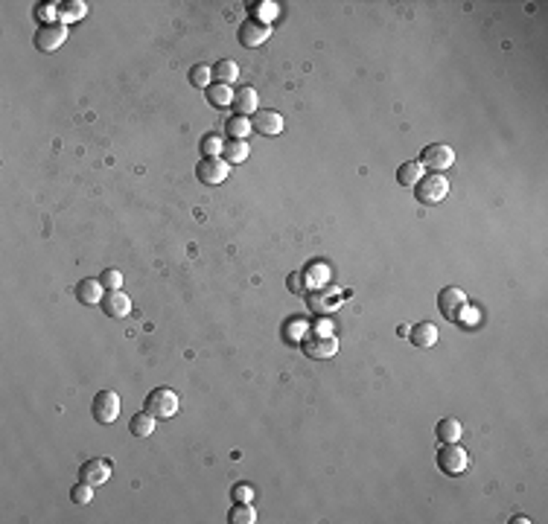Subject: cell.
I'll return each instance as SVG.
<instances>
[{
    "label": "cell",
    "instance_id": "cell-1",
    "mask_svg": "<svg viewBox=\"0 0 548 524\" xmlns=\"http://www.w3.org/2000/svg\"><path fill=\"white\" fill-rule=\"evenodd\" d=\"M438 469L443 472V475H449V478H458V475H463L467 472V466H470V455H467V449L463 446H458V443H443L441 449H438Z\"/></svg>",
    "mask_w": 548,
    "mask_h": 524
},
{
    "label": "cell",
    "instance_id": "cell-2",
    "mask_svg": "<svg viewBox=\"0 0 548 524\" xmlns=\"http://www.w3.org/2000/svg\"><path fill=\"white\" fill-rule=\"evenodd\" d=\"M301 350H303L306 359L324 361V359H333L335 352H339V341H335V335H330V332H309V335H303Z\"/></svg>",
    "mask_w": 548,
    "mask_h": 524
},
{
    "label": "cell",
    "instance_id": "cell-3",
    "mask_svg": "<svg viewBox=\"0 0 548 524\" xmlns=\"http://www.w3.org/2000/svg\"><path fill=\"white\" fill-rule=\"evenodd\" d=\"M178 393L173 388H154L149 396H146V410L154 417V419H170L178 414Z\"/></svg>",
    "mask_w": 548,
    "mask_h": 524
},
{
    "label": "cell",
    "instance_id": "cell-4",
    "mask_svg": "<svg viewBox=\"0 0 548 524\" xmlns=\"http://www.w3.org/2000/svg\"><path fill=\"white\" fill-rule=\"evenodd\" d=\"M438 309H441V315H443L446 320L461 323L463 311L470 309V306H467V294H463L458 286H443V289L438 291Z\"/></svg>",
    "mask_w": 548,
    "mask_h": 524
},
{
    "label": "cell",
    "instance_id": "cell-5",
    "mask_svg": "<svg viewBox=\"0 0 548 524\" xmlns=\"http://www.w3.org/2000/svg\"><path fill=\"white\" fill-rule=\"evenodd\" d=\"M414 195L420 204H441L449 195V181L441 172H429L426 178H420V183L414 187Z\"/></svg>",
    "mask_w": 548,
    "mask_h": 524
},
{
    "label": "cell",
    "instance_id": "cell-6",
    "mask_svg": "<svg viewBox=\"0 0 548 524\" xmlns=\"http://www.w3.org/2000/svg\"><path fill=\"white\" fill-rule=\"evenodd\" d=\"M91 417L100 422V426H111L120 417V396L114 390H100L91 402Z\"/></svg>",
    "mask_w": 548,
    "mask_h": 524
},
{
    "label": "cell",
    "instance_id": "cell-7",
    "mask_svg": "<svg viewBox=\"0 0 548 524\" xmlns=\"http://www.w3.org/2000/svg\"><path fill=\"white\" fill-rule=\"evenodd\" d=\"M452 163H455V152L446 143H432V146L423 149V154H420V166L432 169V172H441V175H443V169H449Z\"/></svg>",
    "mask_w": 548,
    "mask_h": 524
},
{
    "label": "cell",
    "instance_id": "cell-8",
    "mask_svg": "<svg viewBox=\"0 0 548 524\" xmlns=\"http://www.w3.org/2000/svg\"><path fill=\"white\" fill-rule=\"evenodd\" d=\"M67 41V26L64 24H44L41 30L35 33L33 44L41 50V53H55L62 44Z\"/></svg>",
    "mask_w": 548,
    "mask_h": 524
},
{
    "label": "cell",
    "instance_id": "cell-9",
    "mask_svg": "<svg viewBox=\"0 0 548 524\" xmlns=\"http://www.w3.org/2000/svg\"><path fill=\"white\" fill-rule=\"evenodd\" d=\"M231 163L222 161V158H202V163L195 166V175H199L202 183H207V187H216V183H222L224 178L231 175Z\"/></svg>",
    "mask_w": 548,
    "mask_h": 524
},
{
    "label": "cell",
    "instance_id": "cell-10",
    "mask_svg": "<svg viewBox=\"0 0 548 524\" xmlns=\"http://www.w3.org/2000/svg\"><path fill=\"white\" fill-rule=\"evenodd\" d=\"M269 35H272V30H269V24H265L263 18H248V21L240 26V44L248 47V50L265 44V41H269Z\"/></svg>",
    "mask_w": 548,
    "mask_h": 524
},
{
    "label": "cell",
    "instance_id": "cell-11",
    "mask_svg": "<svg viewBox=\"0 0 548 524\" xmlns=\"http://www.w3.org/2000/svg\"><path fill=\"white\" fill-rule=\"evenodd\" d=\"M111 460H105V458H91V460H85L82 463V469H79V480H85V484H91V487H100V484H105V480L111 478Z\"/></svg>",
    "mask_w": 548,
    "mask_h": 524
},
{
    "label": "cell",
    "instance_id": "cell-12",
    "mask_svg": "<svg viewBox=\"0 0 548 524\" xmlns=\"http://www.w3.org/2000/svg\"><path fill=\"white\" fill-rule=\"evenodd\" d=\"M283 117L277 114V111H272V108H260L257 114H254V120H251V129H254L257 134H263V137H274V134H280L283 132Z\"/></svg>",
    "mask_w": 548,
    "mask_h": 524
},
{
    "label": "cell",
    "instance_id": "cell-13",
    "mask_svg": "<svg viewBox=\"0 0 548 524\" xmlns=\"http://www.w3.org/2000/svg\"><path fill=\"white\" fill-rule=\"evenodd\" d=\"M103 311L108 318H125L132 311V300H129V294L125 291H105V297H103Z\"/></svg>",
    "mask_w": 548,
    "mask_h": 524
},
{
    "label": "cell",
    "instance_id": "cell-14",
    "mask_svg": "<svg viewBox=\"0 0 548 524\" xmlns=\"http://www.w3.org/2000/svg\"><path fill=\"white\" fill-rule=\"evenodd\" d=\"M236 114L240 117H251V114H257L260 111V96H257V91L254 88H240L233 93V105H231Z\"/></svg>",
    "mask_w": 548,
    "mask_h": 524
},
{
    "label": "cell",
    "instance_id": "cell-15",
    "mask_svg": "<svg viewBox=\"0 0 548 524\" xmlns=\"http://www.w3.org/2000/svg\"><path fill=\"white\" fill-rule=\"evenodd\" d=\"M409 338H412V344L414 347H420V350H429V347H434L438 344V327L434 323H414V329H409Z\"/></svg>",
    "mask_w": 548,
    "mask_h": 524
},
{
    "label": "cell",
    "instance_id": "cell-16",
    "mask_svg": "<svg viewBox=\"0 0 548 524\" xmlns=\"http://www.w3.org/2000/svg\"><path fill=\"white\" fill-rule=\"evenodd\" d=\"M103 297H105V289H103V282H100V280H82L79 286H76V300H79V303H85V306H91V303H103Z\"/></svg>",
    "mask_w": 548,
    "mask_h": 524
},
{
    "label": "cell",
    "instance_id": "cell-17",
    "mask_svg": "<svg viewBox=\"0 0 548 524\" xmlns=\"http://www.w3.org/2000/svg\"><path fill=\"white\" fill-rule=\"evenodd\" d=\"M434 434H438L441 443H458L461 434H463V426H461V419L446 417V419H441L438 426H434Z\"/></svg>",
    "mask_w": 548,
    "mask_h": 524
},
{
    "label": "cell",
    "instance_id": "cell-18",
    "mask_svg": "<svg viewBox=\"0 0 548 524\" xmlns=\"http://www.w3.org/2000/svg\"><path fill=\"white\" fill-rule=\"evenodd\" d=\"M420 178H423V166H420V161H405L400 169H397V181L400 187H417Z\"/></svg>",
    "mask_w": 548,
    "mask_h": 524
},
{
    "label": "cell",
    "instance_id": "cell-19",
    "mask_svg": "<svg viewBox=\"0 0 548 524\" xmlns=\"http://www.w3.org/2000/svg\"><path fill=\"white\" fill-rule=\"evenodd\" d=\"M204 93H207V102L213 105V108H228V105H233V91H231V84L213 82Z\"/></svg>",
    "mask_w": 548,
    "mask_h": 524
},
{
    "label": "cell",
    "instance_id": "cell-20",
    "mask_svg": "<svg viewBox=\"0 0 548 524\" xmlns=\"http://www.w3.org/2000/svg\"><path fill=\"white\" fill-rule=\"evenodd\" d=\"M154 426H158V419H154L149 410H140V414H134L132 417V422H129V431L134 434V437H149L152 431H154Z\"/></svg>",
    "mask_w": 548,
    "mask_h": 524
},
{
    "label": "cell",
    "instance_id": "cell-21",
    "mask_svg": "<svg viewBox=\"0 0 548 524\" xmlns=\"http://www.w3.org/2000/svg\"><path fill=\"white\" fill-rule=\"evenodd\" d=\"M213 79H216L219 84H231V82H236V79H240V64L231 62V59L216 62V64H213Z\"/></svg>",
    "mask_w": 548,
    "mask_h": 524
},
{
    "label": "cell",
    "instance_id": "cell-22",
    "mask_svg": "<svg viewBox=\"0 0 548 524\" xmlns=\"http://www.w3.org/2000/svg\"><path fill=\"white\" fill-rule=\"evenodd\" d=\"M306 303H309V309L312 311H333L335 309V303H339V291H312L306 297Z\"/></svg>",
    "mask_w": 548,
    "mask_h": 524
},
{
    "label": "cell",
    "instance_id": "cell-23",
    "mask_svg": "<svg viewBox=\"0 0 548 524\" xmlns=\"http://www.w3.org/2000/svg\"><path fill=\"white\" fill-rule=\"evenodd\" d=\"M248 152H251V146L245 143V140H228V143H224V149H222V161H228V163H242V161L248 158Z\"/></svg>",
    "mask_w": 548,
    "mask_h": 524
},
{
    "label": "cell",
    "instance_id": "cell-24",
    "mask_svg": "<svg viewBox=\"0 0 548 524\" xmlns=\"http://www.w3.org/2000/svg\"><path fill=\"white\" fill-rule=\"evenodd\" d=\"M190 84H193V88H199V91H207L210 84H213V67L193 64L190 67Z\"/></svg>",
    "mask_w": 548,
    "mask_h": 524
},
{
    "label": "cell",
    "instance_id": "cell-25",
    "mask_svg": "<svg viewBox=\"0 0 548 524\" xmlns=\"http://www.w3.org/2000/svg\"><path fill=\"white\" fill-rule=\"evenodd\" d=\"M228 518L233 524H254L257 521V513H254V507H251V501H236Z\"/></svg>",
    "mask_w": 548,
    "mask_h": 524
},
{
    "label": "cell",
    "instance_id": "cell-26",
    "mask_svg": "<svg viewBox=\"0 0 548 524\" xmlns=\"http://www.w3.org/2000/svg\"><path fill=\"white\" fill-rule=\"evenodd\" d=\"M245 134H251V120L248 117H231L228 120V137L231 140H245Z\"/></svg>",
    "mask_w": 548,
    "mask_h": 524
},
{
    "label": "cell",
    "instance_id": "cell-27",
    "mask_svg": "<svg viewBox=\"0 0 548 524\" xmlns=\"http://www.w3.org/2000/svg\"><path fill=\"white\" fill-rule=\"evenodd\" d=\"M222 149H224V143H222L219 134H204L202 137V154L204 158H219Z\"/></svg>",
    "mask_w": 548,
    "mask_h": 524
},
{
    "label": "cell",
    "instance_id": "cell-28",
    "mask_svg": "<svg viewBox=\"0 0 548 524\" xmlns=\"http://www.w3.org/2000/svg\"><path fill=\"white\" fill-rule=\"evenodd\" d=\"M91 498H94V487L85 484V480H79V484L70 489V501L73 504H91Z\"/></svg>",
    "mask_w": 548,
    "mask_h": 524
},
{
    "label": "cell",
    "instance_id": "cell-29",
    "mask_svg": "<svg viewBox=\"0 0 548 524\" xmlns=\"http://www.w3.org/2000/svg\"><path fill=\"white\" fill-rule=\"evenodd\" d=\"M100 282H103L105 291H117V289L123 286V274L117 271V268H105L103 277H100Z\"/></svg>",
    "mask_w": 548,
    "mask_h": 524
},
{
    "label": "cell",
    "instance_id": "cell-30",
    "mask_svg": "<svg viewBox=\"0 0 548 524\" xmlns=\"http://www.w3.org/2000/svg\"><path fill=\"white\" fill-rule=\"evenodd\" d=\"M289 291L292 294H301V291H306V274H289Z\"/></svg>",
    "mask_w": 548,
    "mask_h": 524
},
{
    "label": "cell",
    "instance_id": "cell-31",
    "mask_svg": "<svg viewBox=\"0 0 548 524\" xmlns=\"http://www.w3.org/2000/svg\"><path fill=\"white\" fill-rule=\"evenodd\" d=\"M233 501H254V487H248V484L233 487Z\"/></svg>",
    "mask_w": 548,
    "mask_h": 524
},
{
    "label": "cell",
    "instance_id": "cell-32",
    "mask_svg": "<svg viewBox=\"0 0 548 524\" xmlns=\"http://www.w3.org/2000/svg\"><path fill=\"white\" fill-rule=\"evenodd\" d=\"M82 12H85V6L73 0V3H67V12H62V18H82Z\"/></svg>",
    "mask_w": 548,
    "mask_h": 524
}]
</instances>
